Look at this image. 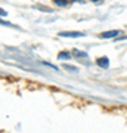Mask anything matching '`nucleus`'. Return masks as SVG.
<instances>
[{"label":"nucleus","instance_id":"f257e3e1","mask_svg":"<svg viewBox=\"0 0 127 133\" xmlns=\"http://www.w3.org/2000/svg\"><path fill=\"white\" fill-rule=\"evenodd\" d=\"M59 37H70V38H77V37H84L86 33L83 31H61L58 34Z\"/></svg>","mask_w":127,"mask_h":133},{"label":"nucleus","instance_id":"f03ea898","mask_svg":"<svg viewBox=\"0 0 127 133\" xmlns=\"http://www.w3.org/2000/svg\"><path fill=\"white\" fill-rule=\"evenodd\" d=\"M120 31L118 30H109V31H104V33L99 34V38H112V37H117Z\"/></svg>","mask_w":127,"mask_h":133},{"label":"nucleus","instance_id":"7ed1b4c3","mask_svg":"<svg viewBox=\"0 0 127 133\" xmlns=\"http://www.w3.org/2000/svg\"><path fill=\"white\" fill-rule=\"evenodd\" d=\"M96 64H98L101 68H104V70H106V68H109V59L108 56H101L96 59Z\"/></svg>","mask_w":127,"mask_h":133},{"label":"nucleus","instance_id":"20e7f679","mask_svg":"<svg viewBox=\"0 0 127 133\" xmlns=\"http://www.w3.org/2000/svg\"><path fill=\"white\" fill-rule=\"evenodd\" d=\"M72 56H75V58H89V53L83 52V50H78V49H72Z\"/></svg>","mask_w":127,"mask_h":133},{"label":"nucleus","instance_id":"39448f33","mask_svg":"<svg viewBox=\"0 0 127 133\" xmlns=\"http://www.w3.org/2000/svg\"><path fill=\"white\" fill-rule=\"evenodd\" d=\"M71 56H72V53L65 52V50H62V52L58 53V59L59 61H62V59H71Z\"/></svg>","mask_w":127,"mask_h":133},{"label":"nucleus","instance_id":"423d86ee","mask_svg":"<svg viewBox=\"0 0 127 133\" xmlns=\"http://www.w3.org/2000/svg\"><path fill=\"white\" fill-rule=\"evenodd\" d=\"M62 68L64 70H66V71H70V72H78V68L74 65H70V64H64L62 65Z\"/></svg>","mask_w":127,"mask_h":133},{"label":"nucleus","instance_id":"0eeeda50","mask_svg":"<svg viewBox=\"0 0 127 133\" xmlns=\"http://www.w3.org/2000/svg\"><path fill=\"white\" fill-rule=\"evenodd\" d=\"M53 3L56 6H59V8H64V6H66L68 0H53Z\"/></svg>","mask_w":127,"mask_h":133},{"label":"nucleus","instance_id":"6e6552de","mask_svg":"<svg viewBox=\"0 0 127 133\" xmlns=\"http://www.w3.org/2000/svg\"><path fill=\"white\" fill-rule=\"evenodd\" d=\"M42 64H43V65H46V66H49V68H52V70H55V71H59V68H58L56 65H53V64H50V62L42 61Z\"/></svg>","mask_w":127,"mask_h":133},{"label":"nucleus","instance_id":"1a4fd4ad","mask_svg":"<svg viewBox=\"0 0 127 133\" xmlns=\"http://www.w3.org/2000/svg\"><path fill=\"white\" fill-rule=\"evenodd\" d=\"M36 9H38V10H44V12H52V9H50V8H46V6H40V5L36 6Z\"/></svg>","mask_w":127,"mask_h":133},{"label":"nucleus","instance_id":"9d476101","mask_svg":"<svg viewBox=\"0 0 127 133\" xmlns=\"http://www.w3.org/2000/svg\"><path fill=\"white\" fill-rule=\"evenodd\" d=\"M2 25H5V27H15L14 24H10V22H6L5 19H2Z\"/></svg>","mask_w":127,"mask_h":133},{"label":"nucleus","instance_id":"9b49d317","mask_svg":"<svg viewBox=\"0 0 127 133\" xmlns=\"http://www.w3.org/2000/svg\"><path fill=\"white\" fill-rule=\"evenodd\" d=\"M0 12H2V16H6V15H8V12H6L5 9H2V10H0Z\"/></svg>","mask_w":127,"mask_h":133},{"label":"nucleus","instance_id":"f8f14e48","mask_svg":"<svg viewBox=\"0 0 127 133\" xmlns=\"http://www.w3.org/2000/svg\"><path fill=\"white\" fill-rule=\"evenodd\" d=\"M90 2H93V3H99L101 0H90Z\"/></svg>","mask_w":127,"mask_h":133}]
</instances>
